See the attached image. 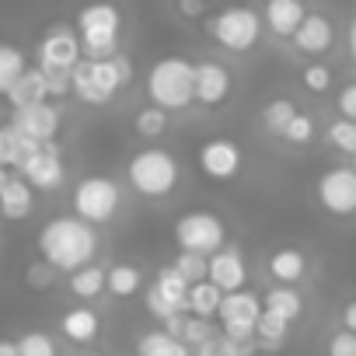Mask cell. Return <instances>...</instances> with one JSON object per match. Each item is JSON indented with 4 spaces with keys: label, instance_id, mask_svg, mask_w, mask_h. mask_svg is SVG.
<instances>
[{
    "label": "cell",
    "instance_id": "cell-1",
    "mask_svg": "<svg viewBox=\"0 0 356 356\" xmlns=\"http://www.w3.org/2000/svg\"><path fill=\"white\" fill-rule=\"evenodd\" d=\"M98 255V231L84 220H77L74 213L53 217L42 231H39V259L46 266H53L56 273H77L84 266H91Z\"/></svg>",
    "mask_w": 356,
    "mask_h": 356
},
{
    "label": "cell",
    "instance_id": "cell-2",
    "mask_svg": "<svg viewBox=\"0 0 356 356\" xmlns=\"http://www.w3.org/2000/svg\"><path fill=\"white\" fill-rule=\"evenodd\" d=\"M129 84H133V63L122 53H115L108 60H81L70 70V95L91 108L108 105Z\"/></svg>",
    "mask_w": 356,
    "mask_h": 356
},
{
    "label": "cell",
    "instance_id": "cell-3",
    "mask_svg": "<svg viewBox=\"0 0 356 356\" xmlns=\"http://www.w3.org/2000/svg\"><path fill=\"white\" fill-rule=\"evenodd\" d=\"M147 98L150 105L171 112H182L196 102V63L186 56H161L147 70Z\"/></svg>",
    "mask_w": 356,
    "mask_h": 356
},
{
    "label": "cell",
    "instance_id": "cell-4",
    "mask_svg": "<svg viewBox=\"0 0 356 356\" xmlns=\"http://www.w3.org/2000/svg\"><path fill=\"white\" fill-rule=\"evenodd\" d=\"M178 178H182V164H178V157L164 147H143L126 161V182L143 200L171 196Z\"/></svg>",
    "mask_w": 356,
    "mask_h": 356
},
{
    "label": "cell",
    "instance_id": "cell-5",
    "mask_svg": "<svg viewBox=\"0 0 356 356\" xmlns=\"http://www.w3.org/2000/svg\"><path fill=\"white\" fill-rule=\"evenodd\" d=\"M77 35H81V49L84 60H108L119 53V35H122V11L112 0H91L77 11L74 22Z\"/></svg>",
    "mask_w": 356,
    "mask_h": 356
},
{
    "label": "cell",
    "instance_id": "cell-6",
    "mask_svg": "<svg viewBox=\"0 0 356 356\" xmlns=\"http://www.w3.org/2000/svg\"><path fill=\"white\" fill-rule=\"evenodd\" d=\"M119 207H122V189H119L115 178H108V175H88V178H81V182L74 186V193H70L74 217L84 220V224H91V227L115 220Z\"/></svg>",
    "mask_w": 356,
    "mask_h": 356
},
{
    "label": "cell",
    "instance_id": "cell-7",
    "mask_svg": "<svg viewBox=\"0 0 356 356\" xmlns=\"http://www.w3.org/2000/svg\"><path fill=\"white\" fill-rule=\"evenodd\" d=\"M262 29H266L262 25V15L255 8H248V4H231V8L217 11L207 22L210 39L220 49H227V53H248V49H255L259 39H262Z\"/></svg>",
    "mask_w": 356,
    "mask_h": 356
},
{
    "label": "cell",
    "instance_id": "cell-8",
    "mask_svg": "<svg viewBox=\"0 0 356 356\" xmlns=\"http://www.w3.org/2000/svg\"><path fill=\"white\" fill-rule=\"evenodd\" d=\"M175 245L178 252H193V255H217L227 248V224L213 210H189L175 220Z\"/></svg>",
    "mask_w": 356,
    "mask_h": 356
},
{
    "label": "cell",
    "instance_id": "cell-9",
    "mask_svg": "<svg viewBox=\"0 0 356 356\" xmlns=\"http://www.w3.org/2000/svg\"><path fill=\"white\" fill-rule=\"evenodd\" d=\"M35 60H39L35 67L42 74H70L84 60L77 29L74 25H53V29H46V35L39 39Z\"/></svg>",
    "mask_w": 356,
    "mask_h": 356
},
{
    "label": "cell",
    "instance_id": "cell-10",
    "mask_svg": "<svg viewBox=\"0 0 356 356\" xmlns=\"http://www.w3.org/2000/svg\"><path fill=\"white\" fill-rule=\"evenodd\" d=\"M262 314V293L255 290H234V293H224V304H220V321H224V335L231 342H252L255 339V321Z\"/></svg>",
    "mask_w": 356,
    "mask_h": 356
},
{
    "label": "cell",
    "instance_id": "cell-11",
    "mask_svg": "<svg viewBox=\"0 0 356 356\" xmlns=\"http://www.w3.org/2000/svg\"><path fill=\"white\" fill-rule=\"evenodd\" d=\"M318 203L328 217H353L356 213V171L339 164V168H328L321 178H318Z\"/></svg>",
    "mask_w": 356,
    "mask_h": 356
},
{
    "label": "cell",
    "instance_id": "cell-12",
    "mask_svg": "<svg viewBox=\"0 0 356 356\" xmlns=\"http://www.w3.org/2000/svg\"><path fill=\"white\" fill-rule=\"evenodd\" d=\"M196 164L210 182H231V178H238L241 168H245V150L231 136H213L200 147Z\"/></svg>",
    "mask_w": 356,
    "mask_h": 356
},
{
    "label": "cell",
    "instance_id": "cell-13",
    "mask_svg": "<svg viewBox=\"0 0 356 356\" xmlns=\"http://www.w3.org/2000/svg\"><path fill=\"white\" fill-rule=\"evenodd\" d=\"M18 175L35 189V193H56L63 182H67V164H63V154L56 143H39L29 161L18 168Z\"/></svg>",
    "mask_w": 356,
    "mask_h": 356
},
{
    "label": "cell",
    "instance_id": "cell-14",
    "mask_svg": "<svg viewBox=\"0 0 356 356\" xmlns=\"http://www.w3.org/2000/svg\"><path fill=\"white\" fill-rule=\"evenodd\" d=\"M11 126L29 136L32 143H56V133L63 126V112L56 102H42V105H29V108H18L11 115Z\"/></svg>",
    "mask_w": 356,
    "mask_h": 356
},
{
    "label": "cell",
    "instance_id": "cell-15",
    "mask_svg": "<svg viewBox=\"0 0 356 356\" xmlns=\"http://www.w3.org/2000/svg\"><path fill=\"white\" fill-rule=\"evenodd\" d=\"M231 91H234V74L224 63H217V60L196 63V102L203 108L224 105L231 98Z\"/></svg>",
    "mask_w": 356,
    "mask_h": 356
},
{
    "label": "cell",
    "instance_id": "cell-16",
    "mask_svg": "<svg viewBox=\"0 0 356 356\" xmlns=\"http://www.w3.org/2000/svg\"><path fill=\"white\" fill-rule=\"evenodd\" d=\"M207 280L213 286H220L224 293H234V290H245L248 283V266H245V255L238 248H220L217 255L207 259Z\"/></svg>",
    "mask_w": 356,
    "mask_h": 356
},
{
    "label": "cell",
    "instance_id": "cell-17",
    "mask_svg": "<svg viewBox=\"0 0 356 356\" xmlns=\"http://www.w3.org/2000/svg\"><path fill=\"white\" fill-rule=\"evenodd\" d=\"M304 18H307L304 0H266L262 4V25L276 39H293V32L300 29Z\"/></svg>",
    "mask_w": 356,
    "mask_h": 356
},
{
    "label": "cell",
    "instance_id": "cell-18",
    "mask_svg": "<svg viewBox=\"0 0 356 356\" xmlns=\"http://www.w3.org/2000/svg\"><path fill=\"white\" fill-rule=\"evenodd\" d=\"M290 42H293V49L304 53V56H321V53H328L332 42H335V25H332L325 15H311V11H307V18L300 22V29L293 32Z\"/></svg>",
    "mask_w": 356,
    "mask_h": 356
},
{
    "label": "cell",
    "instance_id": "cell-19",
    "mask_svg": "<svg viewBox=\"0 0 356 356\" xmlns=\"http://www.w3.org/2000/svg\"><path fill=\"white\" fill-rule=\"evenodd\" d=\"M60 332L67 342L74 346H91L98 335H102V314L91 307V304H77L70 307L63 318H60Z\"/></svg>",
    "mask_w": 356,
    "mask_h": 356
},
{
    "label": "cell",
    "instance_id": "cell-20",
    "mask_svg": "<svg viewBox=\"0 0 356 356\" xmlns=\"http://www.w3.org/2000/svg\"><path fill=\"white\" fill-rule=\"evenodd\" d=\"M35 213V189L22 175H11L0 189V217L4 220H29Z\"/></svg>",
    "mask_w": 356,
    "mask_h": 356
},
{
    "label": "cell",
    "instance_id": "cell-21",
    "mask_svg": "<svg viewBox=\"0 0 356 356\" xmlns=\"http://www.w3.org/2000/svg\"><path fill=\"white\" fill-rule=\"evenodd\" d=\"M8 102H11L15 112H18V108H29V105L49 102V77H46L39 67H29V70L18 77V84L8 91Z\"/></svg>",
    "mask_w": 356,
    "mask_h": 356
},
{
    "label": "cell",
    "instance_id": "cell-22",
    "mask_svg": "<svg viewBox=\"0 0 356 356\" xmlns=\"http://www.w3.org/2000/svg\"><path fill=\"white\" fill-rule=\"evenodd\" d=\"M269 276L276 286H293L307 276V255L300 248H276L269 255Z\"/></svg>",
    "mask_w": 356,
    "mask_h": 356
},
{
    "label": "cell",
    "instance_id": "cell-23",
    "mask_svg": "<svg viewBox=\"0 0 356 356\" xmlns=\"http://www.w3.org/2000/svg\"><path fill=\"white\" fill-rule=\"evenodd\" d=\"M143 290V273L133 262H115L105 273V293H112L115 300H129Z\"/></svg>",
    "mask_w": 356,
    "mask_h": 356
},
{
    "label": "cell",
    "instance_id": "cell-24",
    "mask_svg": "<svg viewBox=\"0 0 356 356\" xmlns=\"http://www.w3.org/2000/svg\"><path fill=\"white\" fill-rule=\"evenodd\" d=\"M220 304H224V290H220V286H213L210 280H203V283H193V286H189L186 314L210 321V318H217V314H220Z\"/></svg>",
    "mask_w": 356,
    "mask_h": 356
},
{
    "label": "cell",
    "instance_id": "cell-25",
    "mask_svg": "<svg viewBox=\"0 0 356 356\" xmlns=\"http://www.w3.org/2000/svg\"><path fill=\"white\" fill-rule=\"evenodd\" d=\"M262 311H269V314H276V318L293 325L304 314V297L293 286H269L262 293Z\"/></svg>",
    "mask_w": 356,
    "mask_h": 356
},
{
    "label": "cell",
    "instance_id": "cell-26",
    "mask_svg": "<svg viewBox=\"0 0 356 356\" xmlns=\"http://www.w3.org/2000/svg\"><path fill=\"white\" fill-rule=\"evenodd\" d=\"M136 356H193V349L182 339H171L161 328H147L136 339Z\"/></svg>",
    "mask_w": 356,
    "mask_h": 356
},
{
    "label": "cell",
    "instance_id": "cell-27",
    "mask_svg": "<svg viewBox=\"0 0 356 356\" xmlns=\"http://www.w3.org/2000/svg\"><path fill=\"white\" fill-rule=\"evenodd\" d=\"M105 273H108V269L98 266V262H91V266L70 273V276H67L70 297H77V300H95V297H102V293H105Z\"/></svg>",
    "mask_w": 356,
    "mask_h": 356
},
{
    "label": "cell",
    "instance_id": "cell-28",
    "mask_svg": "<svg viewBox=\"0 0 356 356\" xmlns=\"http://www.w3.org/2000/svg\"><path fill=\"white\" fill-rule=\"evenodd\" d=\"M29 70V56L15 42H0V98H8V91L18 84V77Z\"/></svg>",
    "mask_w": 356,
    "mask_h": 356
},
{
    "label": "cell",
    "instance_id": "cell-29",
    "mask_svg": "<svg viewBox=\"0 0 356 356\" xmlns=\"http://www.w3.org/2000/svg\"><path fill=\"white\" fill-rule=\"evenodd\" d=\"M154 290L175 307V311H182L186 314V300H189V283L178 276L171 266H161L157 276H154Z\"/></svg>",
    "mask_w": 356,
    "mask_h": 356
},
{
    "label": "cell",
    "instance_id": "cell-30",
    "mask_svg": "<svg viewBox=\"0 0 356 356\" xmlns=\"http://www.w3.org/2000/svg\"><path fill=\"white\" fill-rule=\"evenodd\" d=\"M300 108L290 102V98H273V102H266L262 105V126H266V133H273V136H283V129L290 126V119L297 115Z\"/></svg>",
    "mask_w": 356,
    "mask_h": 356
},
{
    "label": "cell",
    "instance_id": "cell-31",
    "mask_svg": "<svg viewBox=\"0 0 356 356\" xmlns=\"http://www.w3.org/2000/svg\"><path fill=\"white\" fill-rule=\"evenodd\" d=\"M168 126H171V115L164 108H157V105H147V108H140L133 115V129L143 140H161L168 133Z\"/></svg>",
    "mask_w": 356,
    "mask_h": 356
},
{
    "label": "cell",
    "instance_id": "cell-32",
    "mask_svg": "<svg viewBox=\"0 0 356 356\" xmlns=\"http://www.w3.org/2000/svg\"><path fill=\"white\" fill-rule=\"evenodd\" d=\"M286 335H290V321H283V318H276L269 311L259 314V321H255V342L262 349H280L286 342Z\"/></svg>",
    "mask_w": 356,
    "mask_h": 356
},
{
    "label": "cell",
    "instance_id": "cell-33",
    "mask_svg": "<svg viewBox=\"0 0 356 356\" xmlns=\"http://www.w3.org/2000/svg\"><path fill=\"white\" fill-rule=\"evenodd\" d=\"M325 136H328V143H332L339 154L356 157V122H349V119H335V122L325 129Z\"/></svg>",
    "mask_w": 356,
    "mask_h": 356
},
{
    "label": "cell",
    "instance_id": "cell-34",
    "mask_svg": "<svg viewBox=\"0 0 356 356\" xmlns=\"http://www.w3.org/2000/svg\"><path fill=\"white\" fill-rule=\"evenodd\" d=\"M15 342H18V353H22V356H60L56 339H53L49 332H25V335L15 339Z\"/></svg>",
    "mask_w": 356,
    "mask_h": 356
},
{
    "label": "cell",
    "instance_id": "cell-35",
    "mask_svg": "<svg viewBox=\"0 0 356 356\" xmlns=\"http://www.w3.org/2000/svg\"><path fill=\"white\" fill-rule=\"evenodd\" d=\"M171 269H175L178 276H182L189 286L207 280V259H203V255H193V252H178V255H175V262H171Z\"/></svg>",
    "mask_w": 356,
    "mask_h": 356
},
{
    "label": "cell",
    "instance_id": "cell-36",
    "mask_svg": "<svg viewBox=\"0 0 356 356\" xmlns=\"http://www.w3.org/2000/svg\"><path fill=\"white\" fill-rule=\"evenodd\" d=\"M213 335H220L210 321H203V318H193V314H186V325H182V335H178V339H182L189 349H200L203 342H210Z\"/></svg>",
    "mask_w": 356,
    "mask_h": 356
},
{
    "label": "cell",
    "instance_id": "cell-37",
    "mask_svg": "<svg viewBox=\"0 0 356 356\" xmlns=\"http://www.w3.org/2000/svg\"><path fill=\"white\" fill-rule=\"evenodd\" d=\"M332 81H335V74H332L328 63H307V67L300 70V84H304L311 95H325V91L332 88Z\"/></svg>",
    "mask_w": 356,
    "mask_h": 356
},
{
    "label": "cell",
    "instance_id": "cell-38",
    "mask_svg": "<svg viewBox=\"0 0 356 356\" xmlns=\"http://www.w3.org/2000/svg\"><path fill=\"white\" fill-rule=\"evenodd\" d=\"M314 133H318L314 119H311L307 112H297V115L290 119V126L283 129V140H286V143H293V147H307V143L314 140Z\"/></svg>",
    "mask_w": 356,
    "mask_h": 356
},
{
    "label": "cell",
    "instance_id": "cell-39",
    "mask_svg": "<svg viewBox=\"0 0 356 356\" xmlns=\"http://www.w3.org/2000/svg\"><path fill=\"white\" fill-rule=\"evenodd\" d=\"M143 304H147V314H150V318H157L161 325H164L171 314H182V311H175V307H171V304H168V300H164L157 290H154V283L147 286V293H143Z\"/></svg>",
    "mask_w": 356,
    "mask_h": 356
},
{
    "label": "cell",
    "instance_id": "cell-40",
    "mask_svg": "<svg viewBox=\"0 0 356 356\" xmlns=\"http://www.w3.org/2000/svg\"><path fill=\"white\" fill-rule=\"evenodd\" d=\"M25 280H29V286H32V290H49V286L56 283V269H53V266H46V262L39 259V262H32V266L25 269Z\"/></svg>",
    "mask_w": 356,
    "mask_h": 356
},
{
    "label": "cell",
    "instance_id": "cell-41",
    "mask_svg": "<svg viewBox=\"0 0 356 356\" xmlns=\"http://www.w3.org/2000/svg\"><path fill=\"white\" fill-rule=\"evenodd\" d=\"M325 353H328V356H356V335H353V332H346V328L332 332V339H328Z\"/></svg>",
    "mask_w": 356,
    "mask_h": 356
},
{
    "label": "cell",
    "instance_id": "cell-42",
    "mask_svg": "<svg viewBox=\"0 0 356 356\" xmlns=\"http://www.w3.org/2000/svg\"><path fill=\"white\" fill-rule=\"evenodd\" d=\"M193 356H238V349H234V342L220 332V335H213L210 342H203L200 349H193Z\"/></svg>",
    "mask_w": 356,
    "mask_h": 356
},
{
    "label": "cell",
    "instance_id": "cell-43",
    "mask_svg": "<svg viewBox=\"0 0 356 356\" xmlns=\"http://www.w3.org/2000/svg\"><path fill=\"white\" fill-rule=\"evenodd\" d=\"M335 108H339V119H349V122H356V81H349V84L339 91V98H335Z\"/></svg>",
    "mask_w": 356,
    "mask_h": 356
},
{
    "label": "cell",
    "instance_id": "cell-44",
    "mask_svg": "<svg viewBox=\"0 0 356 356\" xmlns=\"http://www.w3.org/2000/svg\"><path fill=\"white\" fill-rule=\"evenodd\" d=\"M175 11L189 22H196V18L207 15V0H175Z\"/></svg>",
    "mask_w": 356,
    "mask_h": 356
},
{
    "label": "cell",
    "instance_id": "cell-45",
    "mask_svg": "<svg viewBox=\"0 0 356 356\" xmlns=\"http://www.w3.org/2000/svg\"><path fill=\"white\" fill-rule=\"evenodd\" d=\"M342 328L356 335V300H349V304L342 307Z\"/></svg>",
    "mask_w": 356,
    "mask_h": 356
},
{
    "label": "cell",
    "instance_id": "cell-46",
    "mask_svg": "<svg viewBox=\"0 0 356 356\" xmlns=\"http://www.w3.org/2000/svg\"><path fill=\"white\" fill-rule=\"evenodd\" d=\"M0 356H22L15 339H0Z\"/></svg>",
    "mask_w": 356,
    "mask_h": 356
},
{
    "label": "cell",
    "instance_id": "cell-47",
    "mask_svg": "<svg viewBox=\"0 0 356 356\" xmlns=\"http://www.w3.org/2000/svg\"><path fill=\"white\" fill-rule=\"evenodd\" d=\"M346 46H349V56L356 60V18L349 22V32H346Z\"/></svg>",
    "mask_w": 356,
    "mask_h": 356
},
{
    "label": "cell",
    "instance_id": "cell-48",
    "mask_svg": "<svg viewBox=\"0 0 356 356\" xmlns=\"http://www.w3.org/2000/svg\"><path fill=\"white\" fill-rule=\"evenodd\" d=\"M8 178H11V171H8V168H0V189H4V182H8Z\"/></svg>",
    "mask_w": 356,
    "mask_h": 356
},
{
    "label": "cell",
    "instance_id": "cell-49",
    "mask_svg": "<svg viewBox=\"0 0 356 356\" xmlns=\"http://www.w3.org/2000/svg\"><path fill=\"white\" fill-rule=\"evenodd\" d=\"M91 356H105V353H91Z\"/></svg>",
    "mask_w": 356,
    "mask_h": 356
},
{
    "label": "cell",
    "instance_id": "cell-50",
    "mask_svg": "<svg viewBox=\"0 0 356 356\" xmlns=\"http://www.w3.org/2000/svg\"><path fill=\"white\" fill-rule=\"evenodd\" d=\"M353 171H356V157H353Z\"/></svg>",
    "mask_w": 356,
    "mask_h": 356
}]
</instances>
